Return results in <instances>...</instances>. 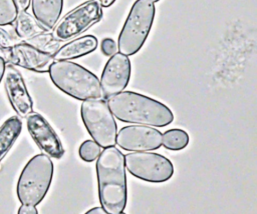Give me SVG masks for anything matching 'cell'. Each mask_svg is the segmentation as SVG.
Instances as JSON below:
<instances>
[{
  "label": "cell",
  "instance_id": "6da1fadb",
  "mask_svg": "<svg viewBox=\"0 0 257 214\" xmlns=\"http://www.w3.org/2000/svg\"><path fill=\"white\" fill-rule=\"evenodd\" d=\"M98 199L107 214L123 212L127 202V185L123 154L114 146L100 152L95 165Z\"/></svg>",
  "mask_w": 257,
  "mask_h": 214
},
{
  "label": "cell",
  "instance_id": "7a4b0ae2",
  "mask_svg": "<svg viewBox=\"0 0 257 214\" xmlns=\"http://www.w3.org/2000/svg\"><path fill=\"white\" fill-rule=\"evenodd\" d=\"M111 114L119 121L151 127H165L174 120L164 103L134 91H121L106 99Z\"/></svg>",
  "mask_w": 257,
  "mask_h": 214
},
{
  "label": "cell",
  "instance_id": "3957f363",
  "mask_svg": "<svg viewBox=\"0 0 257 214\" xmlns=\"http://www.w3.org/2000/svg\"><path fill=\"white\" fill-rule=\"evenodd\" d=\"M52 83L66 95L80 101L102 99L98 78L83 66L68 60L54 61L49 68Z\"/></svg>",
  "mask_w": 257,
  "mask_h": 214
},
{
  "label": "cell",
  "instance_id": "277c9868",
  "mask_svg": "<svg viewBox=\"0 0 257 214\" xmlns=\"http://www.w3.org/2000/svg\"><path fill=\"white\" fill-rule=\"evenodd\" d=\"M53 163L45 154H36L24 166L16 193L22 205H38L46 196L53 177Z\"/></svg>",
  "mask_w": 257,
  "mask_h": 214
},
{
  "label": "cell",
  "instance_id": "5b68a950",
  "mask_svg": "<svg viewBox=\"0 0 257 214\" xmlns=\"http://www.w3.org/2000/svg\"><path fill=\"white\" fill-rule=\"evenodd\" d=\"M155 5L148 0H136L118 35V53L132 56L145 44L155 19Z\"/></svg>",
  "mask_w": 257,
  "mask_h": 214
},
{
  "label": "cell",
  "instance_id": "8992f818",
  "mask_svg": "<svg viewBox=\"0 0 257 214\" xmlns=\"http://www.w3.org/2000/svg\"><path fill=\"white\" fill-rule=\"evenodd\" d=\"M81 120L92 140L101 148L115 145L117 126L106 101L85 100L80 106Z\"/></svg>",
  "mask_w": 257,
  "mask_h": 214
},
{
  "label": "cell",
  "instance_id": "52a82bcc",
  "mask_svg": "<svg viewBox=\"0 0 257 214\" xmlns=\"http://www.w3.org/2000/svg\"><path fill=\"white\" fill-rule=\"evenodd\" d=\"M124 167L130 174L150 183H164L174 174L171 160L155 152H131L123 155Z\"/></svg>",
  "mask_w": 257,
  "mask_h": 214
},
{
  "label": "cell",
  "instance_id": "ba28073f",
  "mask_svg": "<svg viewBox=\"0 0 257 214\" xmlns=\"http://www.w3.org/2000/svg\"><path fill=\"white\" fill-rule=\"evenodd\" d=\"M101 18L102 7L95 1H86L69 11L56 23L52 38L59 42L70 40L96 24Z\"/></svg>",
  "mask_w": 257,
  "mask_h": 214
},
{
  "label": "cell",
  "instance_id": "9c48e42d",
  "mask_svg": "<svg viewBox=\"0 0 257 214\" xmlns=\"http://www.w3.org/2000/svg\"><path fill=\"white\" fill-rule=\"evenodd\" d=\"M0 57L10 65L20 66L37 73L48 72L54 62L51 53L28 43H17L7 48L0 47Z\"/></svg>",
  "mask_w": 257,
  "mask_h": 214
},
{
  "label": "cell",
  "instance_id": "30bf717a",
  "mask_svg": "<svg viewBox=\"0 0 257 214\" xmlns=\"http://www.w3.org/2000/svg\"><path fill=\"white\" fill-rule=\"evenodd\" d=\"M115 144L131 152L152 151L161 147L162 133L151 126L128 125L116 133Z\"/></svg>",
  "mask_w": 257,
  "mask_h": 214
},
{
  "label": "cell",
  "instance_id": "8fae6325",
  "mask_svg": "<svg viewBox=\"0 0 257 214\" xmlns=\"http://www.w3.org/2000/svg\"><path fill=\"white\" fill-rule=\"evenodd\" d=\"M26 126L30 136L45 155L55 159L63 157L65 150L58 135L41 114L33 111L28 114Z\"/></svg>",
  "mask_w": 257,
  "mask_h": 214
},
{
  "label": "cell",
  "instance_id": "7c38bea8",
  "mask_svg": "<svg viewBox=\"0 0 257 214\" xmlns=\"http://www.w3.org/2000/svg\"><path fill=\"white\" fill-rule=\"evenodd\" d=\"M131 61L127 56L115 53L107 60L101 73L100 87L102 98L107 99L127 86L131 78Z\"/></svg>",
  "mask_w": 257,
  "mask_h": 214
},
{
  "label": "cell",
  "instance_id": "4fadbf2b",
  "mask_svg": "<svg viewBox=\"0 0 257 214\" xmlns=\"http://www.w3.org/2000/svg\"><path fill=\"white\" fill-rule=\"evenodd\" d=\"M4 87L9 102L20 117H26L32 112L33 102L26 88L21 73L13 66L6 65L4 71Z\"/></svg>",
  "mask_w": 257,
  "mask_h": 214
},
{
  "label": "cell",
  "instance_id": "5bb4252c",
  "mask_svg": "<svg viewBox=\"0 0 257 214\" xmlns=\"http://www.w3.org/2000/svg\"><path fill=\"white\" fill-rule=\"evenodd\" d=\"M34 19L45 30L54 28L63 9V0H30Z\"/></svg>",
  "mask_w": 257,
  "mask_h": 214
},
{
  "label": "cell",
  "instance_id": "9a60e30c",
  "mask_svg": "<svg viewBox=\"0 0 257 214\" xmlns=\"http://www.w3.org/2000/svg\"><path fill=\"white\" fill-rule=\"evenodd\" d=\"M97 39L93 35H84L71 40L52 54L54 61L72 60L93 52L97 47Z\"/></svg>",
  "mask_w": 257,
  "mask_h": 214
},
{
  "label": "cell",
  "instance_id": "2e32d148",
  "mask_svg": "<svg viewBox=\"0 0 257 214\" xmlns=\"http://www.w3.org/2000/svg\"><path fill=\"white\" fill-rule=\"evenodd\" d=\"M22 130V121L18 116L9 117L0 127V162L10 150Z\"/></svg>",
  "mask_w": 257,
  "mask_h": 214
},
{
  "label": "cell",
  "instance_id": "e0dca14e",
  "mask_svg": "<svg viewBox=\"0 0 257 214\" xmlns=\"http://www.w3.org/2000/svg\"><path fill=\"white\" fill-rule=\"evenodd\" d=\"M15 32L22 39L31 38L45 30L37 23V21L26 11L18 12L15 19Z\"/></svg>",
  "mask_w": 257,
  "mask_h": 214
},
{
  "label": "cell",
  "instance_id": "ac0fdd59",
  "mask_svg": "<svg viewBox=\"0 0 257 214\" xmlns=\"http://www.w3.org/2000/svg\"><path fill=\"white\" fill-rule=\"evenodd\" d=\"M189 144L188 133L179 128L169 129L162 134V145L171 151H180Z\"/></svg>",
  "mask_w": 257,
  "mask_h": 214
},
{
  "label": "cell",
  "instance_id": "d6986e66",
  "mask_svg": "<svg viewBox=\"0 0 257 214\" xmlns=\"http://www.w3.org/2000/svg\"><path fill=\"white\" fill-rule=\"evenodd\" d=\"M18 10L13 0H0V26H7L14 23Z\"/></svg>",
  "mask_w": 257,
  "mask_h": 214
},
{
  "label": "cell",
  "instance_id": "ffe728a7",
  "mask_svg": "<svg viewBox=\"0 0 257 214\" xmlns=\"http://www.w3.org/2000/svg\"><path fill=\"white\" fill-rule=\"evenodd\" d=\"M100 148L101 147L93 140H85L80 144L78 148L79 157L85 162H93L99 156L101 152Z\"/></svg>",
  "mask_w": 257,
  "mask_h": 214
},
{
  "label": "cell",
  "instance_id": "44dd1931",
  "mask_svg": "<svg viewBox=\"0 0 257 214\" xmlns=\"http://www.w3.org/2000/svg\"><path fill=\"white\" fill-rule=\"evenodd\" d=\"M100 48H101V51L102 53L105 55V56H112L113 54L117 53V45L116 43L114 42V40L110 39V38H104L102 41H101V44H100Z\"/></svg>",
  "mask_w": 257,
  "mask_h": 214
},
{
  "label": "cell",
  "instance_id": "7402d4cb",
  "mask_svg": "<svg viewBox=\"0 0 257 214\" xmlns=\"http://www.w3.org/2000/svg\"><path fill=\"white\" fill-rule=\"evenodd\" d=\"M11 40L9 35L6 33L5 30H3L0 27V47L1 48H7L9 46H11Z\"/></svg>",
  "mask_w": 257,
  "mask_h": 214
},
{
  "label": "cell",
  "instance_id": "603a6c76",
  "mask_svg": "<svg viewBox=\"0 0 257 214\" xmlns=\"http://www.w3.org/2000/svg\"><path fill=\"white\" fill-rule=\"evenodd\" d=\"M17 214H38L35 206L32 205H21L18 209Z\"/></svg>",
  "mask_w": 257,
  "mask_h": 214
},
{
  "label": "cell",
  "instance_id": "cb8c5ba5",
  "mask_svg": "<svg viewBox=\"0 0 257 214\" xmlns=\"http://www.w3.org/2000/svg\"><path fill=\"white\" fill-rule=\"evenodd\" d=\"M18 12L26 11L30 6V0H13Z\"/></svg>",
  "mask_w": 257,
  "mask_h": 214
},
{
  "label": "cell",
  "instance_id": "d4e9b609",
  "mask_svg": "<svg viewBox=\"0 0 257 214\" xmlns=\"http://www.w3.org/2000/svg\"><path fill=\"white\" fill-rule=\"evenodd\" d=\"M84 214H107L101 207H93L91 209H89L88 211H86Z\"/></svg>",
  "mask_w": 257,
  "mask_h": 214
},
{
  "label": "cell",
  "instance_id": "484cf974",
  "mask_svg": "<svg viewBox=\"0 0 257 214\" xmlns=\"http://www.w3.org/2000/svg\"><path fill=\"white\" fill-rule=\"evenodd\" d=\"M92 1H95L97 4L100 5V7H104V8L111 6L115 2V0H92Z\"/></svg>",
  "mask_w": 257,
  "mask_h": 214
},
{
  "label": "cell",
  "instance_id": "4316f807",
  "mask_svg": "<svg viewBox=\"0 0 257 214\" xmlns=\"http://www.w3.org/2000/svg\"><path fill=\"white\" fill-rule=\"evenodd\" d=\"M5 66H6V62L4 61V59H2V58L0 57V83H1L2 78H3V75H4Z\"/></svg>",
  "mask_w": 257,
  "mask_h": 214
},
{
  "label": "cell",
  "instance_id": "83f0119b",
  "mask_svg": "<svg viewBox=\"0 0 257 214\" xmlns=\"http://www.w3.org/2000/svg\"><path fill=\"white\" fill-rule=\"evenodd\" d=\"M148 1H150V2H152V3H156V2H158V1H160V0H148Z\"/></svg>",
  "mask_w": 257,
  "mask_h": 214
},
{
  "label": "cell",
  "instance_id": "f1b7e54d",
  "mask_svg": "<svg viewBox=\"0 0 257 214\" xmlns=\"http://www.w3.org/2000/svg\"><path fill=\"white\" fill-rule=\"evenodd\" d=\"M119 214H125V213H123V212H121V213H119Z\"/></svg>",
  "mask_w": 257,
  "mask_h": 214
}]
</instances>
